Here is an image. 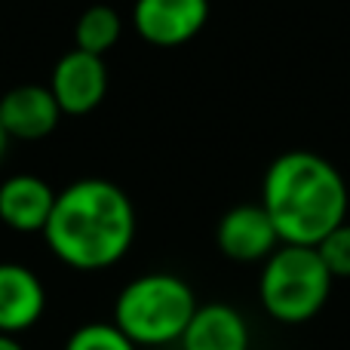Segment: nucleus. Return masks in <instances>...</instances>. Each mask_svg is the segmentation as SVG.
Wrapping results in <instances>:
<instances>
[{"label": "nucleus", "mask_w": 350, "mask_h": 350, "mask_svg": "<svg viewBox=\"0 0 350 350\" xmlns=\"http://www.w3.org/2000/svg\"><path fill=\"white\" fill-rule=\"evenodd\" d=\"M46 86L65 117H86L96 108H102L105 96H108V65L102 55L74 46L53 65Z\"/></svg>", "instance_id": "obj_5"}, {"label": "nucleus", "mask_w": 350, "mask_h": 350, "mask_svg": "<svg viewBox=\"0 0 350 350\" xmlns=\"http://www.w3.org/2000/svg\"><path fill=\"white\" fill-rule=\"evenodd\" d=\"M0 350H25L22 341H18V335H3L0 332Z\"/></svg>", "instance_id": "obj_15"}, {"label": "nucleus", "mask_w": 350, "mask_h": 350, "mask_svg": "<svg viewBox=\"0 0 350 350\" xmlns=\"http://www.w3.org/2000/svg\"><path fill=\"white\" fill-rule=\"evenodd\" d=\"M258 203L271 215L280 243L317 246L329 230L347 221L350 191L332 160L295 148L271 160Z\"/></svg>", "instance_id": "obj_2"}, {"label": "nucleus", "mask_w": 350, "mask_h": 350, "mask_svg": "<svg viewBox=\"0 0 350 350\" xmlns=\"http://www.w3.org/2000/svg\"><path fill=\"white\" fill-rule=\"evenodd\" d=\"M181 350H249L252 332L243 314L230 304H200L178 338Z\"/></svg>", "instance_id": "obj_11"}, {"label": "nucleus", "mask_w": 350, "mask_h": 350, "mask_svg": "<svg viewBox=\"0 0 350 350\" xmlns=\"http://www.w3.org/2000/svg\"><path fill=\"white\" fill-rule=\"evenodd\" d=\"M123 37V18L114 6L108 3H92L90 10L80 12L77 25H74V46L83 53L102 55L120 43Z\"/></svg>", "instance_id": "obj_12"}, {"label": "nucleus", "mask_w": 350, "mask_h": 350, "mask_svg": "<svg viewBox=\"0 0 350 350\" xmlns=\"http://www.w3.org/2000/svg\"><path fill=\"white\" fill-rule=\"evenodd\" d=\"M323 265L329 267L332 280H350V221H341L317 243Z\"/></svg>", "instance_id": "obj_14"}, {"label": "nucleus", "mask_w": 350, "mask_h": 350, "mask_svg": "<svg viewBox=\"0 0 350 350\" xmlns=\"http://www.w3.org/2000/svg\"><path fill=\"white\" fill-rule=\"evenodd\" d=\"M135 206L111 178H77L55 193L43 228L49 252L74 271H105L129 255L135 243Z\"/></svg>", "instance_id": "obj_1"}, {"label": "nucleus", "mask_w": 350, "mask_h": 350, "mask_svg": "<svg viewBox=\"0 0 350 350\" xmlns=\"http://www.w3.org/2000/svg\"><path fill=\"white\" fill-rule=\"evenodd\" d=\"M209 22V0H135L133 28L160 49L191 43Z\"/></svg>", "instance_id": "obj_6"}, {"label": "nucleus", "mask_w": 350, "mask_h": 350, "mask_svg": "<svg viewBox=\"0 0 350 350\" xmlns=\"http://www.w3.org/2000/svg\"><path fill=\"white\" fill-rule=\"evenodd\" d=\"M197 308V295L178 273L151 271L117 292L111 323L135 347H166L185 335Z\"/></svg>", "instance_id": "obj_3"}, {"label": "nucleus", "mask_w": 350, "mask_h": 350, "mask_svg": "<svg viewBox=\"0 0 350 350\" xmlns=\"http://www.w3.org/2000/svg\"><path fill=\"white\" fill-rule=\"evenodd\" d=\"M62 108L49 86L43 83H18L0 96V123L6 135L16 142H40L59 129Z\"/></svg>", "instance_id": "obj_8"}, {"label": "nucleus", "mask_w": 350, "mask_h": 350, "mask_svg": "<svg viewBox=\"0 0 350 350\" xmlns=\"http://www.w3.org/2000/svg\"><path fill=\"white\" fill-rule=\"evenodd\" d=\"M46 310V286L18 261H0V332L22 335L40 323Z\"/></svg>", "instance_id": "obj_9"}, {"label": "nucleus", "mask_w": 350, "mask_h": 350, "mask_svg": "<svg viewBox=\"0 0 350 350\" xmlns=\"http://www.w3.org/2000/svg\"><path fill=\"white\" fill-rule=\"evenodd\" d=\"M55 187L34 172L0 181V221L16 234H43L55 206Z\"/></svg>", "instance_id": "obj_10"}, {"label": "nucleus", "mask_w": 350, "mask_h": 350, "mask_svg": "<svg viewBox=\"0 0 350 350\" xmlns=\"http://www.w3.org/2000/svg\"><path fill=\"white\" fill-rule=\"evenodd\" d=\"M10 135H6V129H3V123H0V163L6 160V151H10Z\"/></svg>", "instance_id": "obj_16"}, {"label": "nucleus", "mask_w": 350, "mask_h": 350, "mask_svg": "<svg viewBox=\"0 0 350 350\" xmlns=\"http://www.w3.org/2000/svg\"><path fill=\"white\" fill-rule=\"evenodd\" d=\"M65 350H139L114 323L92 320L77 326L65 341Z\"/></svg>", "instance_id": "obj_13"}, {"label": "nucleus", "mask_w": 350, "mask_h": 350, "mask_svg": "<svg viewBox=\"0 0 350 350\" xmlns=\"http://www.w3.org/2000/svg\"><path fill=\"white\" fill-rule=\"evenodd\" d=\"M215 243L224 258L252 265L265 261L280 246V234L261 203H240L218 218Z\"/></svg>", "instance_id": "obj_7"}, {"label": "nucleus", "mask_w": 350, "mask_h": 350, "mask_svg": "<svg viewBox=\"0 0 350 350\" xmlns=\"http://www.w3.org/2000/svg\"><path fill=\"white\" fill-rule=\"evenodd\" d=\"M332 273L323 265L317 246L280 243L265 258L258 277V301L271 320L283 326L308 323L326 308Z\"/></svg>", "instance_id": "obj_4"}]
</instances>
